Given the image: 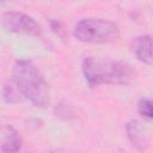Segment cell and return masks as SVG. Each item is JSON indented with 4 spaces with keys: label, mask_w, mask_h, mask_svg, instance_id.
I'll list each match as a JSON object with an SVG mask.
<instances>
[{
    "label": "cell",
    "mask_w": 153,
    "mask_h": 153,
    "mask_svg": "<svg viewBox=\"0 0 153 153\" xmlns=\"http://www.w3.org/2000/svg\"><path fill=\"white\" fill-rule=\"evenodd\" d=\"M82 75L91 87L100 85H128L136 78L134 67L124 61L86 56L81 63Z\"/></svg>",
    "instance_id": "cell-1"
},
{
    "label": "cell",
    "mask_w": 153,
    "mask_h": 153,
    "mask_svg": "<svg viewBox=\"0 0 153 153\" xmlns=\"http://www.w3.org/2000/svg\"><path fill=\"white\" fill-rule=\"evenodd\" d=\"M11 80L22 97L36 108H45L49 103V86L41 71L30 60H17L12 68Z\"/></svg>",
    "instance_id": "cell-2"
},
{
    "label": "cell",
    "mask_w": 153,
    "mask_h": 153,
    "mask_svg": "<svg viewBox=\"0 0 153 153\" xmlns=\"http://www.w3.org/2000/svg\"><path fill=\"white\" fill-rule=\"evenodd\" d=\"M73 36L84 43H110L118 38L120 27L112 20L87 17L75 23Z\"/></svg>",
    "instance_id": "cell-3"
},
{
    "label": "cell",
    "mask_w": 153,
    "mask_h": 153,
    "mask_svg": "<svg viewBox=\"0 0 153 153\" xmlns=\"http://www.w3.org/2000/svg\"><path fill=\"white\" fill-rule=\"evenodd\" d=\"M1 25L8 32L24 33L30 36H41L42 29L38 22L19 11H7L1 14Z\"/></svg>",
    "instance_id": "cell-4"
},
{
    "label": "cell",
    "mask_w": 153,
    "mask_h": 153,
    "mask_svg": "<svg viewBox=\"0 0 153 153\" xmlns=\"http://www.w3.org/2000/svg\"><path fill=\"white\" fill-rule=\"evenodd\" d=\"M131 53L137 61L145 65H153V36L139 35L131 39Z\"/></svg>",
    "instance_id": "cell-5"
},
{
    "label": "cell",
    "mask_w": 153,
    "mask_h": 153,
    "mask_svg": "<svg viewBox=\"0 0 153 153\" xmlns=\"http://www.w3.org/2000/svg\"><path fill=\"white\" fill-rule=\"evenodd\" d=\"M23 147V139L20 133L12 124H2L0 134V151L1 153H19Z\"/></svg>",
    "instance_id": "cell-6"
},
{
    "label": "cell",
    "mask_w": 153,
    "mask_h": 153,
    "mask_svg": "<svg viewBox=\"0 0 153 153\" xmlns=\"http://www.w3.org/2000/svg\"><path fill=\"white\" fill-rule=\"evenodd\" d=\"M127 137L130 143L139 151H145L149 145V135L146 128L136 120H131L126 124Z\"/></svg>",
    "instance_id": "cell-7"
},
{
    "label": "cell",
    "mask_w": 153,
    "mask_h": 153,
    "mask_svg": "<svg viewBox=\"0 0 153 153\" xmlns=\"http://www.w3.org/2000/svg\"><path fill=\"white\" fill-rule=\"evenodd\" d=\"M20 93L14 85V82L10 79L2 86V99L7 104H16L20 100Z\"/></svg>",
    "instance_id": "cell-8"
},
{
    "label": "cell",
    "mask_w": 153,
    "mask_h": 153,
    "mask_svg": "<svg viewBox=\"0 0 153 153\" xmlns=\"http://www.w3.org/2000/svg\"><path fill=\"white\" fill-rule=\"evenodd\" d=\"M137 111L142 117L153 121V100L149 98H141L137 103Z\"/></svg>",
    "instance_id": "cell-9"
}]
</instances>
